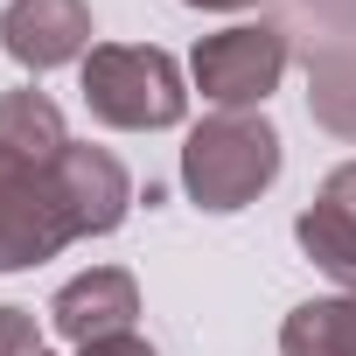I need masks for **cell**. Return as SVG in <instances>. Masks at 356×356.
Segmentation results:
<instances>
[{
    "label": "cell",
    "mask_w": 356,
    "mask_h": 356,
    "mask_svg": "<svg viewBox=\"0 0 356 356\" xmlns=\"http://www.w3.org/2000/svg\"><path fill=\"white\" fill-rule=\"evenodd\" d=\"M189 70H196V91L210 105H224V112L266 105L280 91V77H286V35L280 29H252V22L224 29V35H203Z\"/></svg>",
    "instance_id": "277c9868"
},
{
    "label": "cell",
    "mask_w": 356,
    "mask_h": 356,
    "mask_svg": "<svg viewBox=\"0 0 356 356\" xmlns=\"http://www.w3.org/2000/svg\"><path fill=\"white\" fill-rule=\"evenodd\" d=\"M42 356H49V349H42Z\"/></svg>",
    "instance_id": "2e32d148"
},
{
    "label": "cell",
    "mask_w": 356,
    "mask_h": 356,
    "mask_svg": "<svg viewBox=\"0 0 356 356\" xmlns=\"http://www.w3.org/2000/svg\"><path fill=\"white\" fill-rule=\"evenodd\" d=\"M133 314H140V286H133V273L126 266H91V273H77L56 300H49V321H56V335L63 342H98V335H126L133 328Z\"/></svg>",
    "instance_id": "52a82bcc"
},
{
    "label": "cell",
    "mask_w": 356,
    "mask_h": 356,
    "mask_svg": "<svg viewBox=\"0 0 356 356\" xmlns=\"http://www.w3.org/2000/svg\"><path fill=\"white\" fill-rule=\"evenodd\" d=\"M63 147H70V126H63L56 98H42L35 84L0 91V154H22V161H56Z\"/></svg>",
    "instance_id": "9c48e42d"
},
{
    "label": "cell",
    "mask_w": 356,
    "mask_h": 356,
    "mask_svg": "<svg viewBox=\"0 0 356 356\" xmlns=\"http://www.w3.org/2000/svg\"><path fill=\"white\" fill-rule=\"evenodd\" d=\"M293 238H300V252L321 273H335V280L356 286V161H342L328 182H321V196L300 210Z\"/></svg>",
    "instance_id": "ba28073f"
},
{
    "label": "cell",
    "mask_w": 356,
    "mask_h": 356,
    "mask_svg": "<svg viewBox=\"0 0 356 356\" xmlns=\"http://www.w3.org/2000/svg\"><path fill=\"white\" fill-rule=\"evenodd\" d=\"M307 105H314V119H321L328 133L356 140V35H342V42H328V49L314 56V70H307Z\"/></svg>",
    "instance_id": "8fae6325"
},
{
    "label": "cell",
    "mask_w": 356,
    "mask_h": 356,
    "mask_svg": "<svg viewBox=\"0 0 356 356\" xmlns=\"http://www.w3.org/2000/svg\"><path fill=\"white\" fill-rule=\"evenodd\" d=\"M84 105L98 126L119 133H161V126H182L189 91L182 70H175L168 49H140V42H98L84 56Z\"/></svg>",
    "instance_id": "7a4b0ae2"
},
{
    "label": "cell",
    "mask_w": 356,
    "mask_h": 356,
    "mask_svg": "<svg viewBox=\"0 0 356 356\" xmlns=\"http://www.w3.org/2000/svg\"><path fill=\"white\" fill-rule=\"evenodd\" d=\"M273 175H280V126L259 112H217L182 147V189L217 217L259 203L273 189Z\"/></svg>",
    "instance_id": "6da1fadb"
},
{
    "label": "cell",
    "mask_w": 356,
    "mask_h": 356,
    "mask_svg": "<svg viewBox=\"0 0 356 356\" xmlns=\"http://www.w3.org/2000/svg\"><path fill=\"white\" fill-rule=\"evenodd\" d=\"M0 356H42L35 314H22V307H0Z\"/></svg>",
    "instance_id": "7c38bea8"
},
{
    "label": "cell",
    "mask_w": 356,
    "mask_h": 356,
    "mask_svg": "<svg viewBox=\"0 0 356 356\" xmlns=\"http://www.w3.org/2000/svg\"><path fill=\"white\" fill-rule=\"evenodd\" d=\"M56 189H63V203H70V217H77V238H105V231H119L126 210H133L126 168H119L105 147H84V140H70V147L56 154Z\"/></svg>",
    "instance_id": "8992f818"
},
{
    "label": "cell",
    "mask_w": 356,
    "mask_h": 356,
    "mask_svg": "<svg viewBox=\"0 0 356 356\" xmlns=\"http://www.w3.org/2000/svg\"><path fill=\"white\" fill-rule=\"evenodd\" d=\"M307 8H321L328 22H342V29H356V0H307Z\"/></svg>",
    "instance_id": "5bb4252c"
},
{
    "label": "cell",
    "mask_w": 356,
    "mask_h": 356,
    "mask_svg": "<svg viewBox=\"0 0 356 356\" xmlns=\"http://www.w3.org/2000/svg\"><path fill=\"white\" fill-rule=\"evenodd\" d=\"M280 356H356V286L293 307L280 328Z\"/></svg>",
    "instance_id": "30bf717a"
},
{
    "label": "cell",
    "mask_w": 356,
    "mask_h": 356,
    "mask_svg": "<svg viewBox=\"0 0 356 356\" xmlns=\"http://www.w3.org/2000/svg\"><path fill=\"white\" fill-rule=\"evenodd\" d=\"M77 356H161V349H154V342H140V335L126 328V335H98V342H84Z\"/></svg>",
    "instance_id": "4fadbf2b"
},
{
    "label": "cell",
    "mask_w": 356,
    "mask_h": 356,
    "mask_svg": "<svg viewBox=\"0 0 356 356\" xmlns=\"http://www.w3.org/2000/svg\"><path fill=\"white\" fill-rule=\"evenodd\" d=\"M0 49H8L22 70L49 77L77 56H91V8L84 0H8L0 8Z\"/></svg>",
    "instance_id": "5b68a950"
},
{
    "label": "cell",
    "mask_w": 356,
    "mask_h": 356,
    "mask_svg": "<svg viewBox=\"0 0 356 356\" xmlns=\"http://www.w3.org/2000/svg\"><path fill=\"white\" fill-rule=\"evenodd\" d=\"M77 245V217L56 189V161L0 154V273H29Z\"/></svg>",
    "instance_id": "3957f363"
},
{
    "label": "cell",
    "mask_w": 356,
    "mask_h": 356,
    "mask_svg": "<svg viewBox=\"0 0 356 356\" xmlns=\"http://www.w3.org/2000/svg\"><path fill=\"white\" fill-rule=\"evenodd\" d=\"M182 8H259V0H182Z\"/></svg>",
    "instance_id": "9a60e30c"
}]
</instances>
